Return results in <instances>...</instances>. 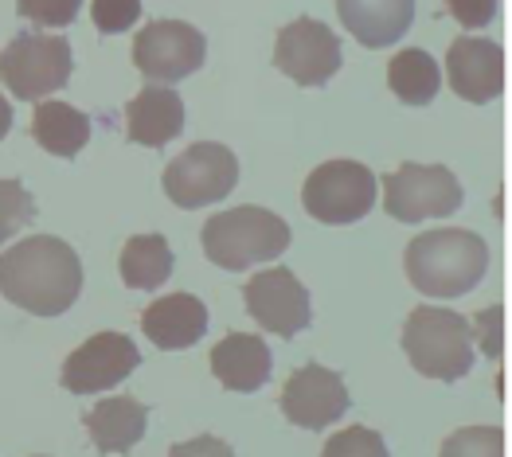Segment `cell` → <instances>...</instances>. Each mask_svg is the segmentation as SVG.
<instances>
[{"instance_id":"obj_1","label":"cell","mask_w":512,"mask_h":457,"mask_svg":"<svg viewBox=\"0 0 512 457\" xmlns=\"http://www.w3.org/2000/svg\"><path fill=\"white\" fill-rule=\"evenodd\" d=\"M79 290H83V262L55 235L24 239L0 254V293L36 317L67 313Z\"/></svg>"},{"instance_id":"obj_2","label":"cell","mask_w":512,"mask_h":457,"mask_svg":"<svg viewBox=\"0 0 512 457\" xmlns=\"http://www.w3.org/2000/svg\"><path fill=\"white\" fill-rule=\"evenodd\" d=\"M407 278L411 286L427 297H462L470 293L489 266V247L481 235L462 227H442L411 239L407 247Z\"/></svg>"},{"instance_id":"obj_3","label":"cell","mask_w":512,"mask_h":457,"mask_svg":"<svg viewBox=\"0 0 512 457\" xmlns=\"http://www.w3.org/2000/svg\"><path fill=\"white\" fill-rule=\"evenodd\" d=\"M403 352L415 364V372L427 379H442L454 383L473 368V325L454 313V309H434V305H419L407 317L403 329Z\"/></svg>"},{"instance_id":"obj_4","label":"cell","mask_w":512,"mask_h":457,"mask_svg":"<svg viewBox=\"0 0 512 457\" xmlns=\"http://www.w3.org/2000/svg\"><path fill=\"white\" fill-rule=\"evenodd\" d=\"M290 247V223L266 208H231L204 223V254L219 270H247Z\"/></svg>"},{"instance_id":"obj_5","label":"cell","mask_w":512,"mask_h":457,"mask_svg":"<svg viewBox=\"0 0 512 457\" xmlns=\"http://www.w3.org/2000/svg\"><path fill=\"white\" fill-rule=\"evenodd\" d=\"M301 208L329 227L356 223L376 208V176L360 161H325L305 176Z\"/></svg>"},{"instance_id":"obj_6","label":"cell","mask_w":512,"mask_h":457,"mask_svg":"<svg viewBox=\"0 0 512 457\" xmlns=\"http://www.w3.org/2000/svg\"><path fill=\"white\" fill-rule=\"evenodd\" d=\"M71 79V43L59 36H16L0 51V83L24 102H43Z\"/></svg>"},{"instance_id":"obj_7","label":"cell","mask_w":512,"mask_h":457,"mask_svg":"<svg viewBox=\"0 0 512 457\" xmlns=\"http://www.w3.org/2000/svg\"><path fill=\"white\" fill-rule=\"evenodd\" d=\"M239 184V161L227 145L200 141L165 168V196L176 208H208L219 204Z\"/></svg>"},{"instance_id":"obj_8","label":"cell","mask_w":512,"mask_h":457,"mask_svg":"<svg viewBox=\"0 0 512 457\" xmlns=\"http://www.w3.org/2000/svg\"><path fill=\"white\" fill-rule=\"evenodd\" d=\"M462 208V184L442 165H403L384 176V211L399 223H423Z\"/></svg>"},{"instance_id":"obj_9","label":"cell","mask_w":512,"mask_h":457,"mask_svg":"<svg viewBox=\"0 0 512 457\" xmlns=\"http://www.w3.org/2000/svg\"><path fill=\"white\" fill-rule=\"evenodd\" d=\"M208 43L184 20H153L133 40V67L149 83H180L204 67Z\"/></svg>"},{"instance_id":"obj_10","label":"cell","mask_w":512,"mask_h":457,"mask_svg":"<svg viewBox=\"0 0 512 457\" xmlns=\"http://www.w3.org/2000/svg\"><path fill=\"white\" fill-rule=\"evenodd\" d=\"M274 67L298 86H321L341 71V40L329 24L301 16L286 24L274 43Z\"/></svg>"},{"instance_id":"obj_11","label":"cell","mask_w":512,"mask_h":457,"mask_svg":"<svg viewBox=\"0 0 512 457\" xmlns=\"http://www.w3.org/2000/svg\"><path fill=\"white\" fill-rule=\"evenodd\" d=\"M141 364L137 344L122 333H98L79 344L63 364V387L71 395H98L118 387Z\"/></svg>"},{"instance_id":"obj_12","label":"cell","mask_w":512,"mask_h":457,"mask_svg":"<svg viewBox=\"0 0 512 457\" xmlns=\"http://www.w3.org/2000/svg\"><path fill=\"white\" fill-rule=\"evenodd\" d=\"M243 301H247V313L266 333L286 336V340L298 336L313 321L309 290L290 270H258L255 278L243 286Z\"/></svg>"},{"instance_id":"obj_13","label":"cell","mask_w":512,"mask_h":457,"mask_svg":"<svg viewBox=\"0 0 512 457\" xmlns=\"http://www.w3.org/2000/svg\"><path fill=\"white\" fill-rule=\"evenodd\" d=\"M348 403L352 399H348L344 379L333 368H321V364L298 368L286 379V391H282V415L294 426H305V430L333 426L348 411Z\"/></svg>"},{"instance_id":"obj_14","label":"cell","mask_w":512,"mask_h":457,"mask_svg":"<svg viewBox=\"0 0 512 457\" xmlns=\"http://www.w3.org/2000/svg\"><path fill=\"white\" fill-rule=\"evenodd\" d=\"M446 83L458 98L473 106L493 102L505 90V55L493 40H462L450 43L446 51Z\"/></svg>"},{"instance_id":"obj_15","label":"cell","mask_w":512,"mask_h":457,"mask_svg":"<svg viewBox=\"0 0 512 457\" xmlns=\"http://www.w3.org/2000/svg\"><path fill=\"white\" fill-rule=\"evenodd\" d=\"M141 333L149 336L157 348H165V352L192 348L200 336L208 333V305L200 297H192V293L157 297L141 313Z\"/></svg>"},{"instance_id":"obj_16","label":"cell","mask_w":512,"mask_h":457,"mask_svg":"<svg viewBox=\"0 0 512 457\" xmlns=\"http://www.w3.org/2000/svg\"><path fill=\"white\" fill-rule=\"evenodd\" d=\"M126 129L133 145H149V149L169 145L184 129V98L172 86L149 83L126 106Z\"/></svg>"},{"instance_id":"obj_17","label":"cell","mask_w":512,"mask_h":457,"mask_svg":"<svg viewBox=\"0 0 512 457\" xmlns=\"http://www.w3.org/2000/svg\"><path fill=\"white\" fill-rule=\"evenodd\" d=\"M337 12L364 47H391L415 24V0H337Z\"/></svg>"},{"instance_id":"obj_18","label":"cell","mask_w":512,"mask_h":457,"mask_svg":"<svg viewBox=\"0 0 512 457\" xmlns=\"http://www.w3.org/2000/svg\"><path fill=\"white\" fill-rule=\"evenodd\" d=\"M274 368V356L262 336L231 333L212 348V372L227 391H258Z\"/></svg>"},{"instance_id":"obj_19","label":"cell","mask_w":512,"mask_h":457,"mask_svg":"<svg viewBox=\"0 0 512 457\" xmlns=\"http://www.w3.org/2000/svg\"><path fill=\"white\" fill-rule=\"evenodd\" d=\"M90 442L102 454H126L145 438L149 426V407L137 399H102L90 415L83 418Z\"/></svg>"},{"instance_id":"obj_20","label":"cell","mask_w":512,"mask_h":457,"mask_svg":"<svg viewBox=\"0 0 512 457\" xmlns=\"http://www.w3.org/2000/svg\"><path fill=\"white\" fill-rule=\"evenodd\" d=\"M32 137L51 157H79L90 141V118L67 102H40L32 114Z\"/></svg>"},{"instance_id":"obj_21","label":"cell","mask_w":512,"mask_h":457,"mask_svg":"<svg viewBox=\"0 0 512 457\" xmlns=\"http://www.w3.org/2000/svg\"><path fill=\"white\" fill-rule=\"evenodd\" d=\"M118 270H122V282L129 290H157L165 286L172 274V250L161 235H137L122 247L118 258Z\"/></svg>"},{"instance_id":"obj_22","label":"cell","mask_w":512,"mask_h":457,"mask_svg":"<svg viewBox=\"0 0 512 457\" xmlns=\"http://www.w3.org/2000/svg\"><path fill=\"white\" fill-rule=\"evenodd\" d=\"M387 86H391V94L399 98V102H407V106H427L434 102V94H438V63L430 59L423 47H407V51H399L391 63H387Z\"/></svg>"},{"instance_id":"obj_23","label":"cell","mask_w":512,"mask_h":457,"mask_svg":"<svg viewBox=\"0 0 512 457\" xmlns=\"http://www.w3.org/2000/svg\"><path fill=\"white\" fill-rule=\"evenodd\" d=\"M36 219V200L20 180H0V243Z\"/></svg>"},{"instance_id":"obj_24","label":"cell","mask_w":512,"mask_h":457,"mask_svg":"<svg viewBox=\"0 0 512 457\" xmlns=\"http://www.w3.org/2000/svg\"><path fill=\"white\" fill-rule=\"evenodd\" d=\"M83 0H16V12L43 28H67L79 16Z\"/></svg>"},{"instance_id":"obj_25","label":"cell","mask_w":512,"mask_h":457,"mask_svg":"<svg viewBox=\"0 0 512 457\" xmlns=\"http://www.w3.org/2000/svg\"><path fill=\"white\" fill-rule=\"evenodd\" d=\"M90 16L102 36H118L141 20V0H94Z\"/></svg>"},{"instance_id":"obj_26","label":"cell","mask_w":512,"mask_h":457,"mask_svg":"<svg viewBox=\"0 0 512 457\" xmlns=\"http://www.w3.org/2000/svg\"><path fill=\"white\" fill-rule=\"evenodd\" d=\"M352 457V454H368V457H384L387 446L380 434H372V430H364V426H356V430H348V434H337V438H329L325 442V457Z\"/></svg>"},{"instance_id":"obj_27","label":"cell","mask_w":512,"mask_h":457,"mask_svg":"<svg viewBox=\"0 0 512 457\" xmlns=\"http://www.w3.org/2000/svg\"><path fill=\"white\" fill-rule=\"evenodd\" d=\"M446 12L462 28H485L497 16V0H446Z\"/></svg>"},{"instance_id":"obj_28","label":"cell","mask_w":512,"mask_h":457,"mask_svg":"<svg viewBox=\"0 0 512 457\" xmlns=\"http://www.w3.org/2000/svg\"><path fill=\"white\" fill-rule=\"evenodd\" d=\"M462 450H470V454H501V434L497 430H466V434H454L450 442H446V454H462Z\"/></svg>"},{"instance_id":"obj_29","label":"cell","mask_w":512,"mask_h":457,"mask_svg":"<svg viewBox=\"0 0 512 457\" xmlns=\"http://www.w3.org/2000/svg\"><path fill=\"white\" fill-rule=\"evenodd\" d=\"M477 325H481V348H485V356L489 360H497L501 356V309H485L481 317H477Z\"/></svg>"},{"instance_id":"obj_30","label":"cell","mask_w":512,"mask_h":457,"mask_svg":"<svg viewBox=\"0 0 512 457\" xmlns=\"http://www.w3.org/2000/svg\"><path fill=\"white\" fill-rule=\"evenodd\" d=\"M196 450H212V454H227V446H219V442H192V446H176L172 454H196Z\"/></svg>"},{"instance_id":"obj_31","label":"cell","mask_w":512,"mask_h":457,"mask_svg":"<svg viewBox=\"0 0 512 457\" xmlns=\"http://www.w3.org/2000/svg\"><path fill=\"white\" fill-rule=\"evenodd\" d=\"M8 129H12V106H8L4 98H0V137H4Z\"/></svg>"}]
</instances>
